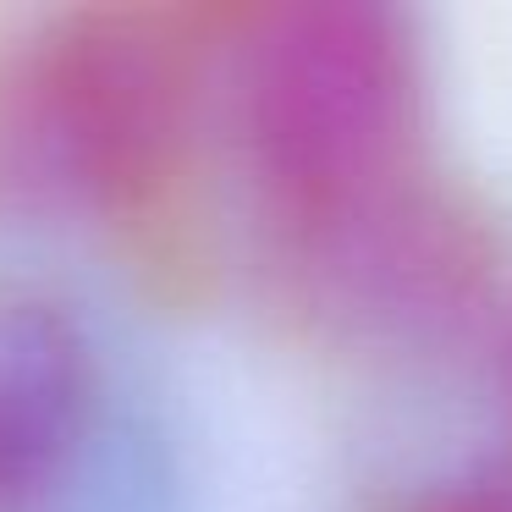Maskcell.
<instances>
[{"instance_id": "1", "label": "cell", "mask_w": 512, "mask_h": 512, "mask_svg": "<svg viewBox=\"0 0 512 512\" xmlns=\"http://www.w3.org/2000/svg\"><path fill=\"white\" fill-rule=\"evenodd\" d=\"M413 28L375 0L270 12L243 56V144L281 221L347 237L391 199L413 138Z\"/></svg>"}, {"instance_id": "2", "label": "cell", "mask_w": 512, "mask_h": 512, "mask_svg": "<svg viewBox=\"0 0 512 512\" xmlns=\"http://www.w3.org/2000/svg\"><path fill=\"white\" fill-rule=\"evenodd\" d=\"M177 50L133 17L50 23L0 78V188L34 210L138 204L182 138Z\"/></svg>"}, {"instance_id": "3", "label": "cell", "mask_w": 512, "mask_h": 512, "mask_svg": "<svg viewBox=\"0 0 512 512\" xmlns=\"http://www.w3.org/2000/svg\"><path fill=\"white\" fill-rule=\"evenodd\" d=\"M94 347L61 303L0 298V507L45 490L83 446Z\"/></svg>"}, {"instance_id": "4", "label": "cell", "mask_w": 512, "mask_h": 512, "mask_svg": "<svg viewBox=\"0 0 512 512\" xmlns=\"http://www.w3.org/2000/svg\"><path fill=\"white\" fill-rule=\"evenodd\" d=\"M408 512H512V485L501 479H446L424 490Z\"/></svg>"}]
</instances>
